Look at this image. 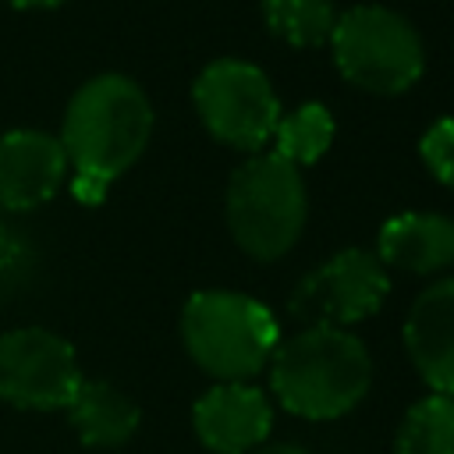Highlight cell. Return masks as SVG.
<instances>
[{
  "instance_id": "cell-1",
  "label": "cell",
  "mask_w": 454,
  "mask_h": 454,
  "mask_svg": "<svg viewBox=\"0 0 454 454\" xmlns=\"http://www.w3.org/2000/svg\"><path fill=\"white\" fill-rule=\"evenodd\" d=\"M153 124V103L135 78L103 71L82 82L67 99L57 135L71 170V195L82 206H99L110 184L145 153Z\"/></svg>"
},
{
  "instance_id": "cell-2",
  "label": "cell",
  "mask_w": 454,
  "mask_h": 454,
  "mask_svg": "<svg viewBox=\"0 0 454 454\" xmlns=\"http://www.w3.org/2000/svg\"><path fill=\"white\" fill-rule=\"evenodd\" d=\"M369 387V348L340 326H305L270 355V390L298 419H340L362 404Z\"/></svg>"
},
{
  "instance_id": "cell-3",
  "label": "cell",
  "mask_w": 454,
  "mask_h": 454,
  "mask_svg": "<svg viewBox=\"0 0 454 454\" xmlns=\"http://www.w3.org/2000/svg\"><path fill=\"white\" fill-rule=\"evenodd\" d=\"M188 358L220 383H248L280 344L277 316L241 291H195L181 309Z\"/></svg>"
},
{
  "instance_id": "cell-4",
  "label": "cell",
  "mask_w": 454,
  "mask_h": 454,
  "mask_svg": "<svg viewBox=\"0 0 454 454\" xmlns=\"http://www.w3.org/2000/svg\"><path fill=\"white\" fill-rule=\"evenodd\" d=\"M223 216L234 245L245 255L259 262L287 255L309 216L301 170L277 153H252L227 181Z\"/></svg>"
},
{
  "instance_id": "cell-5",
  "label": "cell",
  "mask_w": 454,
  "mask_h": 454,
  "mask_svg": "<svg viewBox=\"0 0 454 454\" xmlns=\"http://www.w3.org/2000/svg\"><path fill=\"white\" fill-rule=\"evenodd\" d=\"M326 46L340 78L372 96H401L426 71V46L415 25L383 4L340 11Z\"/></svg>"
},
{
  "instance_id": "cell-6",
  "label": "cell",
  "mask_w": 454,
  "mask_h": 454,
  "mask_svg": "<svg viewBox=\"0 0 454 454\" xmlns=\"http://www.w3.org/2000/svg\"><path fill=\"white\" fill-rule=\"evenodd\" d=\"M192 103L202 128L238 153H262L280 121V99L266 71L241 57L209 60L192 85Z\"/></svg>"
},
{
  "instance_id": "cell-7",
  "label": "cell",
  "mask_w": 454,
  "mask_h": 454,
  "mask_svg": "<svg viewBox=\"0 0 454 454\" xmlns=\"http://www.w3.org/2000/svg\"><path fill=\"white\" fill-rule=\"evenodd\" d=\"M74 344L46 326L0 333V401L25 411H64L82 387Z\"/></svg>"
},
{
  "instance_id": "cell-8",
  "label": "cell",
  "mask_w": 454,
  "mask_h": 454,
  "mask_svg": "<svg viewBox=\"0 0 454 454\" xmlns=\"http://www.w3.org/2000/svg\"><path fill=\"white\" fill-rule=\"evenodd\" d=\"M390 294V273L369 248H344L319 262L291 291V316L305 326H340L362 323L380 312Z\"/></svg>"
},
{
  "instance_id": "cell-9",
  "label": "cell",
  "mask_w": 454,
  "mask_h": 454,
  "mask_svg": "<svg viewBox=\"0 0 454 454\" xmlns=\"http://www.w3.org/2000/svg\"><path fill=\"white\" fill-rule=\"evenodd\" d=\"M192 429L213 454H252L270 440L273 408L252 383H213L192 404Z\"/></svg>"
},
{
  "instance_id": "cell-10",
  "label": "cell",
  "mask_w": 454,
  "mask_h": 454,
  "mask_svg": "<svg viewBox=\"0 0 454 454\" xmlns=\"http://www.w3.org/2000/svg\"><path fill=\"white\" fill-rule=\"evenodd\" d=\"M67 177V156L57 135L11 128L0 135V209L28 213L50 202Z\"/></svg>"
},
{
  "instance_id": "cell-11",
  "label": "cell",
  "mask_w": 454,
  "mask_h": 454,
  "mask_svg": "<svg viewBox=\"0 0 454 454\" xmlns=\"http://www.w3.org/2000/svg\"><path fill=\"white\" fill-rule=\"evenodd\" d=\"M404 351L433 394H454V277L429 284L411 301Z\"/></svg>"
},
{
  "instance_id": "cell-12",
  "label": "cell",
  "mask_w": 454,
  "mask_h": 454,
  "mask_svg": "<svg viewBox=\"0 0 454 454\" xmlns=\"http://www.w3.org/2000/svg\"><path fill=\"white\" fill-rule=\"evenodd\" d=\"M376 259L387 270L436 273L454 262V220L443 213H397L376 234Z\"/></svg>"
},
{
  "instance_id": "cell-13",
  "label": "cell",
  "mask_w": 454,
  "mask_h": 454,
  "mask_svg": "<svg viewBox=\"0 0 454 454\" xmlns=\"http://www.w3.org/2000/svg\"><path fill=\"white\" fill-rule=\"evenodd\" d=\"M64 411H67L78 440L85 447H99V450L124 447L138 433V422H142L138 404L106 380H82L78 394L71 397V404Z\"/></svg>"
},
{
  "instance_id": "cell-14",
  "label": "cell",
  "mask_w": 454,
  "mask_h": 454,
  "mask_svg": "<svg viewBox=\"0 0 454 454\" xmlns=\"http://www.w3.org/2000/svg\"><path fill=\"white\" fill-rule=\"evenodd\" d=\"M333 135H337L333 114L323 103H301V106L280 114V121L273 128V142H277L273 153L301 170V167L319 163L330 153Z\"/></svg>"
},
{
  "instance_id": "cell-15",
  "label": "cell",
  "mask_w": 454,
  "mask_h": 454,
  "mask_svg": "<svg viewBox=\"0 0 454 454\" xmlns=\"http://www.w3.org/2000/svg\"><path fill=\"white\" fill-rule=\"evenodd\" d=\"M394 454H454V394L415 401L397 426Z\"/></svg>"
},
{
  "instance_id": "cell-16",
  "label": "cell",
  "mask_w": 454,
  "mask_h": 454,
  "mask_svg": "<svg viewBox=\"0 0 454 454\" xmlns=\"http://www.w3.org/2000/svg\"><path fill=\"white\" fill-rule=\"evenodd\" d=\"M262 21L280 43L309 50L330 43L337 7L333 0H262Z\"/></svg>"
},
{
  "instance_id": "cell-17",
  "label": "cell",
  "mask_w": 454,
  "mask_h": 454,
  "mask_svg": "<svg viewBox=\"0 0 454 454\" xmlns=\"http://www.w3.org/2000/svg\"><path fill=\"white\" fill-rule=\"evenodd\" d=\"M419 153H422L426 170H429L440 184L454 188V117L433 121V124L426 128L422 142H419Z\"/></svg>"
},
{
  "instance_id": "cell-18",
  "label": "cell",
  "mask_w": 454,
  "mask_h": 454,
  "mask_svg": "<svg viewBox=\"0 0 454 454\" xmlns=\"http://www.w3.org/2000/svg\"><path fill=\"white\" fill-rule=\"evenodd\" d=\"M252 454H312V450H305V447H298V443H262V447H255Z\"/></svg>"
},
{
  "instance_id": "cell-19",
  "label": "cell",
  "mask_w": 454,
  "mask_h": 454,
  "mask_svg": "<svg viewBox=\"0 0 454 454\" xmlns=\"http://www.w3.org/2000/svg\"><path fill=\"white\" fill-rule=\"evenodd\" d=\"M4 4H11L18 11H50V7H60L67 0H4Z\"/></svg>"
},
{
  "instance_id": "cell-20",
  "label": "cell",
  "mask_w": 454,
  "mask_h": 454,
  "mask_svg": "<svg viewBox=\"0 0 454 454\" xmlns=\"http://www.w3.org/2000/svg\"><path fill=\"white\" fill-rule=\"evenodd\" d=\"M0 241H4V234H0Z\"/></svg>"
}]
</instances>
